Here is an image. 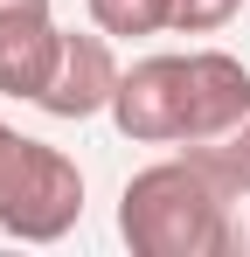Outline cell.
Instances as JSON below:
<instances>
[{
  "label": "cell",
  "mask_w": 250,
  "mask_h": 257,
  "mask_svg": "<svg viewBox=\"0 0 250 257\" xmlns=\"http://www.w3.org/2000/svg\"><path fill=\"white\" fill-rule=\"evenodd\" d=\"M83 215V167L49 146V139H28V160L14 174L7 202H0V236L14 243H63Z\"/></svg>",
  "instance_id": "obj_2"
},
{
  "label": "cell",
  "mask_w": 250,
  "mask_h": 257,
  "mask_svg": "<svg viewBox=\"0 0 250 257\" xmlns=\"http://www.w3.org/2000/svg\"><path fill=\"white\" fill-rule=\"evenodd\" d=\"M132 146H181L188 139V56H139L118 77V97L104 111Z\"/></svg>",
  "instance_id": "obj_3"
},
{
  "label": "cell",
  "mask_w": 250,
  "mask_h": 257,
  "mask_svg": "<svg viewBox=\"0 0 250 257\" xmlns=\"http://www.w3.org/2000/svg\"><path fill=\"white\" fill-rule=\"evenodd\" d=\"M243 111H250V70L229 49H188V139L181 146L236 125Z\"/></svg>",
  "instance_id": "obj_5"
},
{
  "label": "cell",
  "mask_w": 250,
  "mask_h": 257,
  "mask_svg": "<svg viewBox=\"0 0 250 257\" xmlns=\"http://www.w3.org/2000/svg\"><path fill=\"white\" fill-rule=\"evenodd\" d=\"M90 28H104L111 42H139V35H167L174 28V0H83Z\"/></svg>",
  "instance_id": "obj_8"
},
{
  "label": "cell",
  "mask_w": 250,
  "mask_h": 257,
  "mask_svg": "<svg viewBox=\"0 0 250 257\" xmlns=\"http://www.w3.org/2000/svg\"><path fill=\"white\" fill-rule=\"evenodd\" d=\"M28 7H56V0H0V21L7 14H28Z\"/></svg>",
  "instance_id": "obj_11"
},
{
  "label": "cell",
  "mask_w": 250,
  "mask_h": 257,
  "mask_svg": "<svg viewBox=\"0 0 250 257\" xmlns=\"http://www.w3.org/2000/svg\"><path fill=\"white\" fill-rule=\"evenodd\" d=\"M229 188H215L181 146L118 188V236L132 257H222L229 250Z\"/></svg>",
  "instance_id": "obj_1"
},
{
  "label": "cell",
  "mask_w": 250,
  "mask_h": 257,
  "mask_svg": "<svg viewBox=\"0 0 250 257\" xmlns=\"http://www.w3.org/2000/svg\"><path fill=\"white\" fill-rule=\"evenodd\" d=\"M243 14V0H174V28L181 35H215Z\"/></svg>",
  "instance_id": "obj_9"
},
{
  "label": "cell",
  "mask_w": 250,
  "mask_h": 257,
  "mask_svg": "<svg viewBox=\"0 0 250 257\" xmlns=\"http://www.w3.org/2000/svg\"><path fill=\"white\" fill-rule=\"evenodd\" d=\"M21 160H28V132H14L7 118H0V202H7V188H14Z\"/></svg>",
  "instance_id": "obj_10"
},
{
  "label": "cell",
  "mask_w": 250,
  "mask_h": 257,
  "mask_svg": "<svg viewBox=\"0 0 250 257\" xmlns=\"http://www.w3.org/2000/svg\"><path fill=\"white\" fill-rule=\"evenodd\" d=\"M195 167L215 181V188H229L236 202L250 195V111L236 118V125H222V132H208V139H195V146H181Z\"/></svg>",
  "instance_id": "obj_7"
},
{
  "label": "cell",
  "mask_w": 250,
  "mask_h": 257,
  "mask_svg": "<svg viewBox=\"0 0 250 257\" xmlns=\"http://www.w3.org/2000/svg\"><path fill=\"white\" fill-rule=\"evenodd\" d=\"M63 56V28H56V7H28V14H7L0 21V97H21L35 104L49 70Z\"/></svg>",
  "instance_id": "obj_6"
},
{
  "label": "cell",
  "mask_w": 250,
  "mask_h": 257,
  "mask_svg": "<svg viewBox=\"0 0 250 257\" xmlns=\"http://www.w3.org/2000/svg\"><path fill=\"white\" fill-rule=\"evenodd\" d=\"M118 49L104 28H63V56H56V70H49V84H42L35 111L49 118H97V111H111V97H118Z\"/></svg>",
  "instance_id": "obj_4"
}]
</instances>
